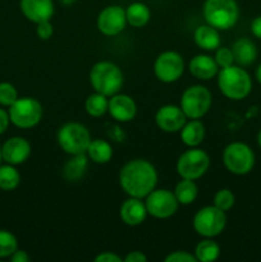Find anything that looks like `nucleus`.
<instances>
[{
	"mask_svg": "<svg viewBox=\"0 0 261 262\" xmlns=\"http://www.w3.org/2000/svg\"><path fill=\"white\" fill-rule=\"evenodd\" d=\"M19 7L23 15L36 25L50 20L55 13L53 0H20Z\"/></svg>",
	"mask_w": 261,
	"mask_h": 262,
	"instance_id": "16",
	"label": "nucleus"
},
{
	"mask_svg": "<svg viewBox=\"0 0 261 262\" xmlns=\"http://www.w3.org/2000/svg\"><path fill=\"white\" fill-rule=\"evenodd\" d=\"M2 160H3V156H2V147H0V164H2Z\"/></svg>",
	"mask_w": 261,
	"mask_h": 262,
	"instance_id": "43",
	"label": "nucleus"
},
{
	"mask_svg": "<svg viewBox=\"0 0 261 262\" xmlns=\"http://www.w3.org/2000/svg\"><path fill=\"white\" fill-rule=\"evenodd\" d=\"M107 107H109V97L99 92H94L87 96L84 101V110L90 117H102L105 113H107Z\"/></svg>",
	"mask_w": 261,
	"mask_h": 262,
	"instance_id": "28",
	"label": "nucleus"
},
{
	"mask_svg": "<svg viewBox=\"0 0 261 262\" xmlns=\"http://www.w3.org/2000/svg\"><path fill=\"white\" fill-rule=\"evenodd\" d=\"M9 123H10L9 113L5 112L4 109H0V135H3V133L8 129Z\"/></svg>",
	"mask_w": 261,
	"mask_h": 262,
	"instance_id": "38",
	"label": "nucleus"
},
{
	"mask_svg": "<svg viewBox=\"0 0 261 262\" xmlns=\"http://www.w3.org/2000/svg\"><path fill=\"white\" fill-rule=\"evenodd\" d=\"M18 99V91L9 82L0 83V105L2 106H12Z\"/></svg>",
	"mask_w": 261,
	"mask_h": 262,
	"instance_id": "32",
	"label": "nucleus"
},
{
	"mask_svg": "<svg viewBox=\"0 0 261 262\" xmlns=\"http://www.w3.org/2000/svg\"><path fill=\"white\" fill-rule=\"evenodd\" d=\"M235 204V196L230 189L222 188L215 193L214 200H212V205L216 206L217 209L223 210V211H229Z\"/></svg>",
	"mask_w": 261,
	"mask_h": 262,
	"instance_id": "31",
	"label": "nucleus"
},
{
	"mask_svg": "<svg viewBox=\"0 0 261 262\" xmlns=\"http://www.w3.org/2000/svg\"><path fill=\"white\" fill-rule=\"evenodd\" d=\"M97 30L104 36H117L123 32L127 26L125 9L120 5H109L105 7L97 15Z\"/></svg>",
	"mask_w": 261,
	"mask_h": 262,
	"instance_id": "13",
	"label": "nucleus"
},
{
	"mask_svg": "<svg viewBox=\"0 0 261 262\" xmlns=\"http://www.w3.org/2000/svg\"><path fill=\"white\" fill-rule=\"evenodd\" d=\"M183 56L177 51H164L159 54L154 63V73L155 77L163 83H173L177 82L184 73Z\"/></svg>",
	"mask_w": 261,
	"mask_h": 262,
	"instance_id": "12",
	"label": "nucleus"
},
{
	"mask_svg": "<svg viewBox=\"0 0 261 262\" xmlns=\"http://www.w3.org/2000/svg\"><path fill=\"white\" fill-rule=\"evenodd\" d=\"M234 63L241 67H248L257 59V48L255 42L248 37H240L232 46Z\"/></svg>",
	"mask_w": 261,
	"mask_h": 262,
	"instance_id": "20",
	"label": "nucleus"
},
{
	"mask_svg": "<svg viewBox=\"0 0 261 262\" xmlns=\"http://www.w3.org/2000/svg\"><path fill=\"white\" fill-rule=\"evenodd\" d=\"M165 262H197L196 257L193 253L188 252V251H174L170 252L165 258Z\"/></svg>",
	"mask_w": 261,
	"mask_h": 262,
	"instance_id": "34",
	"label": "nucleus"
},
{
	"mask_svg": "<svg viewBox=\"0 0 261 262\" xmlns=\"http://www.w3.org/2000/svg\"><path fill=\"white\" fill-rule=\"evenodd\" d=\"M255 77H256V79H257V82H258V83L261 84V63L258 64V67H257V68H256V72H255Z\"/></svg>",
	"mask_w": 261,
	"mask_h": 262,
	"instance_id": "41",
	"label": "nucleus"
},
{
	"mask_svg": "<svg viewBox=\"0 0 261 262\" xmlns=\"http://www.w3.org/2000/svg\"><path fill=\"white\" fill-rule=\"evenodd\" d=\"M211 104V92L202 84H193L183 91L179 106L186 114L187 119H200L206 115Z\"/></svg>",
	"mask_w": 261,
	"mask_h": 262,
	"instance_id": "7",
	"label": "nucleus"
},
{
	"mask_svg": "<svg viewBox=\"0 0 261 262\" xmlns=\"http://www.w3.org/2000/svg\"><path fill=\"white\" fill-rule=\"evenodd\" d=\"M220 246L214 241V238H204L197 243L194 248V257L197 262H214L220 257Z\"/></svg>",
	"mask_w": 261,
	"mask_h": 262,
	"instance_id": "27",
	"label": "nucleus"
},
{
	"mask_svg": "<svg viewBox=\"0 0 261 262\" xmlns=\"http://www.w3.org/2000/svg\"><path fill=\"white\" fill-rule=\"evenodd\" d=\"M194 43L200 49L206 51H215L222 43L219 30L210 25H201L193 32Z\"/></svg>",
	"mask_w": 261,
	"mask_h": 262,
	"instance_id": "21",
	"label": "nucleus"
},
{
	"mask_svg": "<svg viewBox=\"0 0 261 262\" xmlns=\"http://www.w3.org/2000/svg\"><path fill=\"white\" fill-rule=\"evenodd\" d=\"M147 209L142 199L129 197L125 200L119 209V216L122 222L128 227H137L145 222L147 216Z\"/></svg>",
	"mask_w": 261,
	"mask_h": 262,
	"instance_id": "18",
	"label": "nucleus"
},
{
	"mask_svg": "<svg viewBox=\"0 0 261 262\" xmlns=\"http://www.w3.org/2000/svg\"><path fill=\"white\" fill-rule=\"evenodd\" d=\"M87 165H89V156L86 154L72 155V158L64 164L63 177L68 182H77L84 176Z\"/></svg>",
	"mask_w": 261,
	"mask_h": 262,
	"instance_id": "23",
	"label": "nucleus"
},
{
	"mask_svg": "<svg viewBox=\"0 0 261 262\" xmlns=\"http://www.w3.org/2000/svg\"><path fill=\"white\" fill-rule=\"evenodd\" d=\"M173 192L179 205L188 206L196 201L197 196H199V187H197L196 182L192 181V179L182 178L176 184V188Z\"/></svg>",
	"mask_w": 261,
	"mask_h": 262,
	"instance_id": "26",
	"label": "nucleus"
},
{
	"mask_svg": "<svg viewBox=\"0 0 261 262\" xmlns=\"http://www.w3.org/2000/svg\"><path fill=\"white\" fill-rule=\"evenodd\" d=\"M10 122L18 128L30 129L37 125L42 118V106L33 97H18L9 106Z\"/></svg>",
	"mask_w": 261,
	"mask_h": 262,
	"instance_id": "10",
	"label": "nucleus"
},
{
	"mask_svg": "<svg viewBox=\"0 0 261 262\" xmlns=\"http://www.w3.org/2000/svg\"><path fill=\"white\" fill-rule=\"evenodd\" d=\"M179 132H181L182 142L187 147H199L204 142L205 135H206L204 123L200 122L199 119L187 120Z\"/></svg>",
	"mask_w": 261,
	"mask_h": 262,
	"instance_id": "22",
	"label": "nucleus"
},
{
	"mask_svg": "<svg viewBox=\"0 0 261 262\" xmlns=\"http://www.w3.org/2000/svg\"><path fill=\"white\" fill-rule=\"evenodd\" d=\"M89 79L95 92H99L107 97L118 94L124 82L122 69L109 60L95 63L90 71Z\"/></svg>",
	"mask_w": 261,
	"mask_h": 262,
	"instance_id": "3",
	"label": "nucleus"
},
{
	"mask_svg": "<svg viewBox=\"0 0 261 262\" xmlns=\"http://www.w3.org/2000/svg\"><path fill=\"white\" fill-rule=\"evenodd\" d=\"M127 23L135 28H141L148 23L151 18V10L145 3L135 2L125 9Z\"/></svg>",
	"mask_w": 261,
	"mask_h": 262,
	"instance_id": "25",
	"label": "nucleus"
},
{
	"mask_svg": "<svg viewBox=\"0 0 261 262\" xmlns=\"http://www.w3.org/2000/svg\"><path fill=\"white\" fill-rule=\"evenodd\" d=\"M36 35H37L41 40H49V38L53 37L54 27L53 25H51L50 20L37 23V25H36Z\"/></svg>",
	"mask_w": 261,
	"mask_h": 262,
	"instance_id": "35",
	"label": "nucleus"
},
{
	"mask_svg": "<svg viewBox=\"0 0 261 262\" xmlns=\"http://www.w3.org/2000/svg\"><path fill=\"white\" fill-rule=\"evenodd\" d=\"M18 250V241L9 230L0 229V258L10 257Z\"/></svg>",
	"mask_w": 261,
	"mask_h": 262,
	"instance_id": "30",
	"label": "nucleus"
},
{
	"mask_svg": "<svg viewBox=\"0 0 261 262\" xmlns=\"http://www.w3.org/2000/svg\"><path fill=\"white\" fill-rule=\"evenodd\" d=\"M124 262H146L147 261V256L142 252V251H132V252L127 253L124 258Z\"/></svg>",
	"mask_w": 261,
	"mask_h": 262,
	"instance_id": "37",
	"label": "nucleus"
},
{
	"mask_svg": "<svg viewBox=\"0 0 261 262\" xmlns=\"http://www.w3.org/2000/svg\"><path fill=\"white\" fill-rule=\"evenodd\" d=\"M217 87L227 99L240 101L246 99L252 91V79L243 67L233 64L219 69Z\"/></svg>",
	"mask_w": 261,
	"mask_h": 262,
	"instance_id": "2",
	"label": "nucleus"
},
{
	"mask_svg": "<svg viewBox=\"0 0 261 262\" xmlns=\"http://www.w3.org/2000/svg\"><path fill=\"white\" fill-rule=\"evenodd\" d=\"M202 14L207 25L219 31H227L238 22L240 7L235 0H206Z\"/></svg>",
	"mask_w": 261,
	"mask_h": 262,
	"instance_id": "4",
	"label": "nucleus"
},
{
	"mask_svg": "<svg viewBox=\"0 0 261 262\" xmlns=\"http://www.w3.org/2000/svg\"><path fill=\"white\" fill-rule=\"evenodd\" d=\"M194 232L204 238H215L224 232L227 227L225 211L216 206H205L194 214L192 220Z\"/></svg>",
	"mask_w": 261,
	"mask_h": 262,
	"instance_id": "6",
	"label": "nucleus"
},
{
	"mask_svg": "<svg viewBox=\"0 0 261 262\" xmlns=\"http://www.w3.org/2000/svg\"><path fill=\"white\" fill-rule=\"evenodd\" d=\"M257 145H258V147L261 148V129L258 130V133H257Z\"/></svg>",
	"mask_w": 261,
	"mask_h": 262,
	"instance_id": "42",
	"label": "nucleus"
},
{
	"mask_svg": "<svg viewBox=\"0 0 261 262\" xmlns=\"http://www.w3.org/2000/svg\"><path fill=\"white\" fill-rule=\"evenodd\" d=\"M177 173L181 178L196 181L206 174L210 168V156L200 147H189L177 160Z\"/></svg>",
	"mask_w": 261,
	"mask_h": 262,
	"instance_id": "9",
	"label": "nucleus"
},
{
	"mask_svg": "<svg viewBox=\"0 0 261 262\" xmlns=\"http://www.w3.org/2000/svg\"><path fill=\"white\" fill-rule=\"evenodd\" d=\"M86 155L90 160L95 164H106L113 158V147L106 140H91L89 148L86 151Z\"/></svg>",
	"mask_w": 261,
	"mask_h": 262,
	"instance_id": "24",
	"label": "nucleus"
},
{
	"mask_svg": "<svg viewBox=\"0 0 261 262\" xmlns=\"http://www.w3.org/2000/svg\"><path fill=\"white\" fill-rule=\"evenodd\" d=\"M56 141L66 154L71 156L78 155V154H86L91 142V135L82 123L69 122L59 128Z\"/></svg>",
	"mask_w": 261,
	"mask_h": 262,
	"instance_id": "5",
	"label": "nucleus"
},
{
	"mask_svg": "<svg viewBox=\"0 0 261 262\" xmlns=\"http://www.w3.org/2000/svg\"><path fill=\"white\" fill-rule=\"evenodd\" d=\"M251 32L256 38L261 40V15L253 18V20L251 22Z\"/></svg>",
	"mask_w": 261,
	"mask_h": 262,
	"instance_id": "39",
	"label": "nucleus"
},
{
	"mask_svg": "<svg viewBox=\"0 0 261 262\" xmlns=\"http://www.w3.org/2000/svg\"><path fill=\"white\" fill-rule=\"evenodd\" d=\"M95 262H122L123 258L119 255L114 252H109V251H105V252L99 253L96 257L94 258Z\"/></svg>",
	"mask_w": 261,
	"mask_h": 262,
	"instance_id": "36",
	"label": "nucleus"
},
{
	"mask_svg": "<svg viewBox=\"0 0 261 262\" xmlns=\"http://www.w3.org/2000/svg\"><path fill=\"white\" fill-rule=\"evenodd\" d=\"M20 183V174L14 165H0V189L13 191Z\"/></svg>",
	"mask_w": 261,
	"mask_h": 262,
	"instance_id": "29",
	"label": "nucleus"
},
{
	"mask_svg": "<svg viewBox=\"0 0 261 262\" xmlns=\"http://www.w3.org/2000/svg\"><path fill=\"white\" fill-rule=\"evenodd\" d=\"M31 155V145L26 138L12 137L2 147L3 160L10 165H20L28 160Z\"/></svg>",
	"mask_w": 261,
	"mask_h": 262,
	"instance_id": "17",
	"label": "nucleus"
},
{
	"mask_svg": "<svg viewBox=\"0 0 261 262\" xmlns=\"http://www.w3.org/2000/svg\"><path fill=\"white\" fill-rule=\"evenodd\" d=\"M107 113L117 122H130L137 115V104H136V101L130 96L118 92V94L109 97Z\"/></svg>",
	"mask_w": 261,
	"mask_h": 262,
	"instance_id": "15",
	"label": "nucleus"
},
{
	"mask_svg": "<svg viewBox=\"0 0 261 262\" xmlns=\"http://www.w3.org/2000/svg\"><path fill=\"white\" fill-rule=\"evenodd\" d=\"M214 59L217 66H219V68H225V67L234 64V55H233L232 49L227 48V46H219L215 50Z\"/></svg>",
	"mask_w": 261,
	"mask_h": 262,
	"instance_id": "33",
	"label": "nucleus"
},
{
	"mask_svg": "<svg viewBox=\"0 0 261 262\" xmlns=\"http://www.w3.org/2000/svg\"><path fill=\"white\" fill-rule=\"evenodd\" d=\"M145 199L147 214L155 219H169L178 211L179 202L174 192L166 188H155Z\"/></svg>",
	"mask_w": 261,
	"mask_h": 262,
	"instance_id": "11",
	"label": "nucleus"
},
{
	"mask_svg": "<svg viewBox=\"0 0 261 262\" xmlns=\"http://www.w3.org/2000/svg\"><path fill=\"white\" fill-rule=\"evenodd\" d=\"M10 261L12 262H28L30 261V256L26 251L17 250L12 256H10Z\"/></svg>",
	"mask_w": 261,
	"mask_h": 262,
	"instance_id": "40",
	"label": "nucleus"
},
{
	"mask_svg": "<svg viewBox=\"0 0 261 262\" xmlns=\"http://www.w3.org/2000/svg\"><path fill=\"white\" fill-rule=\"evenodd\" d=\"M187 122V117L177 105H164L155 114V123L159 129L166 133H176L182 129Z\"/></svg>",
	"mask_w": 261,
	"mask_h": 262,
	"instance_id": "14",
	"label": "nucleus"
},
{
	"mask_svg": "<svg viewBox=\"0 0 261 262\" xmlns=\"http://www.w3.org/2000/svg\"><path fill=\"white\" fill-rule=\"evenodd\" d=\"M223 164L229 173L246 176L255 166V154L243 142H232L223 151Z\"/></svg>",
	"mask_w": 261,
	"mask_h": 262,
	"instance_id": "8",
	"label": "nucleus"
},
{
	"mask_svg": "<svg viewBox=\"0 0 261 262\" xmlns=\"http://www.w3.org/2000/svg\"><path fill=\"white\" fill-rule=\"evenodd\" d=\"M219 69L215 59L206 54H199L193 56L188 64L189 73L200 81H209L214 78L215 76H217Z\"/></svg>",
	"mask_w": 261,
	"mask_h": 262,
	"instance_id": "19",
	"label": "nucleus"
},
{
	"mask_svg": "<svg viewBox=\"0 0 261 262\" xmlns=\"http://www.w3.org/2000/svg\"><path fill=\"white\" fill-rule=\"evenodd\" d=\"M119 184L129 197L145 199L158 184L155 166L145 159H133L125 163L119 171Z\"/></svg>",
	"mask_w": 261,
	"mask_h": 262,
	"instance_id": "1",
	"label": "nucleus"
}]
</instances>
